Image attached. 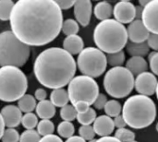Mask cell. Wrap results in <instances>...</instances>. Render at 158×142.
Masks as SVG:
<instances>
[{
    "label": "cell",
    "instance_id": "1",
    "mask_svg": "<svg viewBox=\"0 0 158 142\" xmlns=\"http://www.w3.org/2000/svg\"><path fill=\"white\" fill-rule=\"evenodd\" d=\"M62 25V10L55 0H19L10 17L11 31L28 46L50 43Z\"/></svg>",
    "mask_w": 158,
    "mask_h": 142
},
{
    "label": "cell",
    "instance_id": "2",
    "mask_svg": "<svg viewBox=\"0 0 158 142\" xmlns=\"http://www.w3.org/2000/svg\"><path fill=\"white\" fill-rule=\"evenodd\" d=\"M77 63L63 48L50 47L35 59L33 72L36 79L48 89H63L75 77Z\"/></svg>",
    "mask_w": 158,
    "mask_h": 142
},
{
    "label": "cell",
    "instance_id": "3",
    "mask_svg": "<svg viewBox=\"0 0 158 142\" xmlns=\"http://www.w3.org/2000/svg\"><path fill=\"white\" fill-rule=\"evenodd\" d=\"M122 116L130 128L134 129L146 128L156 120V103L148 96L141 94L131 96L123 104Z\"/></svg>",
    "mask_w": 158,
    "mask_h": 142
},
{
    "label": "cell",
    "instance_id": "4",
    "mask_svg": "<svg viewBox=\"0 0 158 142\" xmlns=\"http://www.w3.org/2000/svg\"><path fill=\"white\" fill-rule=\"evenodd\" d=\"M128 39L127 28L115 18L100 21L94 30V43L106 55L122 51Z\"/></svg>",
    "mask_w": 158,
    "mask_h": 142
},
{
    "label": "cell",
    "instance_id": "5",
    "mask_svg": "<svg viewBox=\"0 0 158 142\" xmlns=\"http://www.w3.org/2000/svg\"><path fill=\"white\" fill-rule=\"evenodd\" d=\"M30 46L19 41L11 30L0 33V67H22L30 57Z\"/></svg>",
    "mask_w": 158,
    "mask_h": 142
},
{
    "label": "cell",
    "instance_id": "6",
    "mask_svg": "<svg viewBox=\"0 0 158 142\" xmlns=\"http://www.w3.org/2000/svg\"><path fill=\"white\" fill-rule=\"evenodd\" d=\"M28 89L24 72L15 67H0V100L6 103L19 101Z\"/></svg>",
    "mask_w": 158,
    "mask_h": 142
},
{
    "label": "cell",
    "instance_id": "7",
    "mask_svg": "<svg viewBox=\"0 0 158 142\" xmlns=\"http://www.w3.org/2000/svg\"><path fill=\"white\" fill-rule=\"evenodd\" d=\"M134 82V76L125 67H111L105 74L103 85L109 96L123 99L131 94Z\"/></svg>",
    "mask_w": 158,
    "mask_h": 142
},
{
    "label": "cell",
    "instance_id": "8",
    "mask_svg": "<svg viewBox=\"0 0 158 142\" xmlns=\"http://www.w3.org/2000/svg\"><path fill=\"white\" fill-rule=\"evenodd\" d=\"M77 67L82 75L99 78L106 69V55L97 47H86L78 55Z\"/></svg>",
    "mask_w": 158,
    "mask_h": 142
},
{
    "label": "cell",
    "instance_id": "9",
    "mask_svg": "<svg viewBox=\"0 0 158 142\" xmlns=\"http://www.w3.org/2000/svg\"><path fill=\"white\" fill-rule=\"evenodd\" d=\"M69 102L74 104L78 102H85L94 104L99 96V86L94 79L80 75L74 77L68 86Z\"/></svg>",
    "mask_w": 158,
    "mask_h": 142
},
{
    "label": "cell",
    "instance_id": "10",
    "mask_svg": "<svg viewBox=\"0 0 158 142\" xmlns=\"http://www.w3.org/2000/svg\"><path fill=\"white\" fill-rule=\"evenodd\" d=\"M157 82L156 77L152 72L146 71L136 76L134 88L139 94L149 97L156 93Z\"/></svg>",
    "mask_w": 158,
    "mask_h": 142
},
{
    "label": "cell",
    "instance_id": "11",
    "mask_svg": "<svg viewBox=\"0 0 158 142\" xmlns=\"http://www.w3.org/2000/svg\"><path fill=\"white\" fill-rule=\"evenodd\" d=\"M113 16L121 24H130L136 18V6L130 1L118 2L113 7Z\"/></svg>",
    "mask_w": 158,
    "mask_h": 142
},
{
    "label": "cell",
    "instance_id": "12",
    "mask_svg": "<svg viewBox=\"0 0 158 142\" xmlns=\"http://www.w3.org/2000/svg\"><path fill=\"white\" fill-rule=\"evenodd\" d=\"M142 21L150 33L158 34V0H151L143 8Z\"/></svg>",
    "mask_w": 158,
    "mask_h": 142
},
{
    "label": "cell",
    "instance_id": "13",
    "mask_svg": "<svg viewBox=\"0 0 158 142\" xmlns=\"http://www.w3.org/2000/svg\"><path fill=\"white\" fill-rule=\"evenodd\" d=\"M74 16L76 21L82 27L89 25L93 13V4L90 0H77L75 1Z\"/></svg>",
    "mask_w": 158,
    "mask_h": 142
},
{
    "label": "cell",
    "instance_id": "14",
    "mask_svg": "<svg viewBox=\"0 0 158 142\" xmlns=\"http://www.w3.org/2000/svg\"><path fill=\"white\" fill-rule=\"evenodd\" d=\"M127 32L130 42L136 43L147 42L150 35V32L143 25L142 19H134L130 23L127 28Z\"/></svg>",
    "mask_w": 158,
    "mask_h": 142
},
{
    "label": "cell",
    "instance_id": "15",
    "mask_svg": "<svg viewBox=\"0 0 158 142\" xmlns=\"http://www.w3.org/2000/svg\"><path fill=\"white\" fill-rule=\"evenodd\" d=\"M0 114L4 119L5 126L8 128H15L21 123L22 115L18 106L13 104L6 105L2 108Z\"/></svg>",
    "mask_w": 158,
    "mask_h": 142
},
{
    "label": "cell",
    "instance_id": "16",
    "mask_svg": "<svg viewBox=\"0 0 158 142\" xmlns=\"http://www.w3.org/2000/svg\"><path fill=\"white\" fill-rule=\"evenodd\" d=\"M93 128L94 129L95 135H98L101 138L109 137L114 132V120L106 115L100 116L96 117L95 121L94 122Z\"/></svg>",
    "mask_w": 158,
    "mask_h": 142
},
{
    "label": "cell",
    "instance_id": "17",
    "mask_svg": "<svg viewBox=\"0 0 158 142\" xmlns=\"http://www.w3.org/2000/svg\"><path fill=\"white\" fill-rule=\"evenodd\" d=\"M63 49L71 55H79L84 49V42L78 34L67 36L63 41Z\"/></svg>",
    "mask_w": 158,
    "mask_h": 142
},
{
    "label": "cell",
    "instance_id": "18",
    "mask_svg": "<svg viewBox=\"0 0 158 142\" xmlns=\"http://www.w3.org/2000/svg\"><path fill=\"white\" fill-rule=\"evenodd\" d=\"M125 67L133 75L138 76L143 72H146L149 66L144 57L141 56H131L127 62Z\"/></svg>",
    "mask_w": 158,
    "mask_h": 142
},
{
    "label": "cell",
    "instance_id": "19",
    "mask_svg": "<svg viewBox=\"0 0 158 142\" xmlns=\"http://www.w3.org/2000/svg\"><path fill=\"white\" fill-rule=\"evenodd\" d=\"M35 110L37 116L42 120H50L56 115V106L48 100L39 102Z\"/></svg>",
    "mask_w": 158,
    "mask_h": 142
},
{
    "label": "cell",
    "instance_id": "20",
    "mask_svg": "<svg viewBox=\"0 0 158 142\" xmlns=\"http://www.w3.org/2000/svg\"><path fill=\"white\" fill-rule=\"evenodd\" d=\"M94 13L97 19L104 21L109 19L113 15V6L106 1H101L98 2L94 7Z\"/></svg>",
    "mask_w": 158,
    "mask_h": 142
},
{
    "label": "cell",
    "instance_id": "21",
    "mask_svg": "<svg viewBox=\"0 0 158 142\" xmlns=\"http://www.w3.org/2000/svg\"><path fill=\"white\" fill-rule=\"evenodd\" d=\"M126 49L129 55H131V56H141V57H144L145 55H149V51H150V47L147 42L136 43L129 41L126 44Z\"/></svg>",
    "mask_w": 158,
    "mask_h": 142
},
{
    "label": "cell",
    "instance_id": "22",
    "mask_svg": "<svg viewBox=\"0 0 158 142\" xmlns=\"http://www.w3.org/2000/svg\"><path fill=\"white\" fill-rule=\"evenodd\" d=\"M50 102L56 106V107H64L67 104H69V98L68 91L65 89H56L53 90L50 94Z\"/></svg>",
    "mask_w": 158,
    "mask_h": 142
},
{
    "label": "cell",
    "instance_id": "23",
    "mask_svg": "<svg viewBox=\"0 0 158 142\" xmlns=\"http://www.w3.org/2000/svg\"><path fill=\"white\" fill-rule=\"evenodd\" d=\"M36 100L34 96L31 94H25L18 101V107L21 112H24L26 114L32 113L34 109H36Z\"/></svg>",
    "mask_w": 158,
    "mask_h": 142
},
{
    "label": "cell",
    "instance_id": "24",
    "mask_svg": "<svg viewBox=\"0 0 158 142\" xmlns=\"http://www.w3.org/2000/svg\"><path fill=\"white\" fill-rule=\"evenodd\" d=\"M14 6L15 4L12 0H0V20H10Z\"/></svg>",
    "mask_w": 158,
    "mask_h": 142
},
{
    "label": "cell",
    "instance_id": "25",
    "mask_svg": "<svg viewBox=\"0 0 158 142\" xmlns=\"http://www.w3.org/2000/svg\"><path fill=\"white\" fill-rule=\"evenodd\" d=\"M104 110L106 112V115L112 118V117L120 116V113L122 112V107L119 102L116 100H110V101H107Z\"/></svg>",
    "mask_w": 158,
    "mask_h": 142
},
{
    "label": "cell",
    "instance_id": "26",
    "mask_svg": "<svg viewBox=\"0 0 158 142\" xmlns=\"http://www.w3.org/2000/svg\"><path fill=\"white\" fill-rule=\"evenodd\" d=\"M74 132H75V128L71 122L63 121L59 123L57 127V133L61 138L68 140L74 136Z\"/></svg>",
    "mask_w": 158,
    "mask_h": 142
},
{
    "label": "cell",
    "instance_id": "27",
    "mask_svg": "<svg viewBox=\"0 0 158 142\" xmlns=\"http://www.w3.org/2000/svg\"><path fill=\"white\" fill-rule=\"evenodd\" d=\"M62 32L67 35V36H71V35H77V33L80 30L79 23L72 18H68L63 21L62 25Z\"/></svg>",
    "mask_w": 158,
    "mask_h": 142
},
{
    "label": "cell",
    "instance_id": "28",
    "mask_svg": "<svg viewBox=\"0 0 158 142\" xmlns=\"http://www.w3.org/2000/svg\"><path fill=\"white\" fill-rule=\"evenodd\" d=\"M96 112L94 108H90L83 114L77 115V120L81 126H91L96 119Z\"/></svg>",
    "mask_w": 158,
    "mask_h": 142
},
{
    "label": "cell",
    "instance_id": "29",
    "mask_svg": "<svg viewBox=\"0 0 158 142\" xmlns=\"http://www.w3.org/2000/svg\"><path fill=\"white\" fill-rule=\"evenodd\" d=\"M125 53L123 51L114 53V54H108L106 55V60L107 65L111 66L112 67H122V65L125 63Z\"/></svg>",
    "mask_w": 158,
    "mask_h": 142
},
{
    "label": "cell",
    "instance_id": "30",
    "mask_svg": "<svg viewBox=\"0 0 158 142\" xmlns=\"http://www.w3.org/2000/svg\"><path fill=\"white\" fill-rule=\"evenodd\" d=\"M54 131L55 126L51 120H41L37 125V132L40 136H49L52 135Z\"/></svg>",
    "mask_w": 158,
    "mask_h": 142
},
{
    "label": "cell",
    "instance_id": "31",
    "mask_svg": "<svg viewBox=\"0 0 158 142\" xmlns=\"http://www.w3.org/2000/svg\"><path fill=\"white\" fill-rule=\"evenodd\" d=\"M21 124L27 130H33V128L38 125V116L33 113L25 114L22 116Z\"/></svg>",
    "mask_w": 158,
    "mask_h": 142
},
{
    "label": "cell",
    "instance_id": "32",
    "mask_svg": "<svg viewBox=\"0 0 158 142\" xmlns=\"http://www.w3.org/2000/svg\"><path fill=\"white\" fill-rule=\"evenodd\" d=\"M115 138L121 142H131L135 140V133L128 128H118L115 132Z\"/></svg>",
    "mask_w": 158,
    "mask_h": 142
},
{
    "label": "cell",
    "instance_id": "33",
    "mask_svg": "<svg viewBox=\"0 0 158 142\" xmlns=\"http://www.w3.org/2000/svg\"><path fill=\"white\" fill-rule=\"evenodd\" d=\"M77 115L78 113L72 104H67L60 110V116L64 121L71 122L77 118Z\"/></svg>",
    "mask_w": 158,
    "mask_h": 142
},
{
    "label": "cell",
    "instance_id": "34",
    "mask_svg": "<svg viewBox=\"0 0 158 142\" xmlns=\"http://www.w3.org/2000/svg\"><path fill=\"white\" fill-rule=\"evenodd\" d=\"M40 135L35 130H26L20 137L19 142H40Z\"/></svg>",
    "mask_w": 158,
    "mask_h": 142
},
{
    "label": "cell",
    "instance_id": "35",
    "mask_svg": "<svg viewBox=\"0 0 158 142\" xmlns=\"http://www.w3.org/2000/svg\"><path fill=\"white\" fill-rule=\"evenodd\" d=\"M19 134L15 128H7L4 131V134L1 138L2 142H19Z\"/></svg>",
    "mask_w": 158,
    "mask_h": 142
},
{
    "label": "cell",
    "instance_id": "36",
    "mask_svg": "<svg viewBox=\"0 0 158 142\" xmlns=\"http://www.w3.org/2000/svg\"><path fill=\"white\" fill-rule=\"evenodd\" d=\"M79 134L80 137L82 138L84 140H92L94 139L95 132L93 128V126H81L79 128Z\"/></svg>",
    "mask_w": 158,
    "mask_h": 142
},
{
    "label": "cell",
    "instance_id": "37",
    "mask_svg": "<svg viewBox=\"0 0 158 142\" xmlns=\"http://www.w3.org/2000/svg\"><path fill=\"white\" fill-rule=\"evenodd\" d=\"M148 61L151 72L155 76H158V52L154 51L150 55H148Z\"/></svg>",
    "mask_w": 158,
    "mask_h": 142
},
{
    "label": "cell",
    "instance_id": "38",
    "mask_svg": "<svg viewBox=\"0 0 158 142\" xmlns=\"http://www.w3.org/2000/svg\"><path fill=\"white\" fill-rule=\"evenodd\" d=\"M107 103V98H106V95L104 94V93H100L99 96L97 97V99L95 100L94 103V106L95 109L97 110H102L105 108L106 104Z\"/></svg>",
    "mask_w": 158,
    "mask_h": 142
},
{
    "label": "cell",
    "instance_id": "39",
    "mask_svg": "<svg viewBox=\"0 0 158 142\" xmlns=\"http://www.w3.org/2000/svg\"><path fill=\"white\" fill-rule=\"evenodd\" d=\"M147 43L150 47V49H153L155 52H158V34L150 33Z\"/></svg>",
    "mask_w": 158,
    "mask_h": 142
},
{
    "label": "cell",
    "instance_id": "40",
    "mask_svg": "<svg viewBox=\"0 0 158 142\" xmlns=\"http://www.w3.org/2000/svg\"><path fill=\"white\" fill-rule=\"evenodd\" d=\"M75 108V110L77 111L78 114H83L85 112H87L91 107H90V104L85 103V102H78L74 104H72Z\"/></svg>",
    "mask_w": 158,
    "mask_h": 142
},
{
    "label": "cell",
    "instance_id": "41",
    "mask_svg": "<svg viewBox=\"0 0 158 142\" xmlns=\"http://www.w3.org/2000/svg\"><path fill=\"white\" fill-rule=\"evenodd\" d=\"M55 1L61 10L69 9L70 7H73L75 5V1L73 0H55Z\"/></svg>",
    "mask_w": 158,
    "mask_h": 142
},
{
    "label": "cell",
    "instance_id": "42",
    "mask_svg": "<svg viewBox=\"0 0 158 142\" xmlns=\"http://www.w3.org/2000/svg\"><path fill=\"white\" fill-rule=\"evenodd\" d=\"M114 124H115V127L118 128H125V127L127 126V123L125 121V119L123 118V116L120 115V116H118L116 117H114Z\"/></svg>",
    "mask_w": 158,
    "mask_h": 142
},
{
    "label": "cell",
    "instance_id": "43",
    "mask_svg": "<svg viewBox=\"0 0 158 142\" xmlns=\"http://www.w3.org/2000/svg\"><path fill=\"white\" fill-rule=\"evenodd\" d=\"M46 96H47V92L44 89H38L34 92V98H35V100H37L39 102L44 101Z\"/></svg>",
    "mask_w": 158,
    "mask_h": 142
},
{
    "label": "cell",
    "instance_id": "44",
    "mask_svg": "<svg viewBox=\"0 0 158 142\" xmlns=\"http://www.w3.org/2000/svg\"><path fill=\"white\" fill-rule=\"evenodd\" d=\"M40 142H63V140L56 135H49V136H45V137H43Z\"/></svg>",
    "mask_w": 158,
    "mask_h": 142
},
{
    "label": "cell",
    "instance_id": "45",
    "mask_svg": "<svg viewBox=\"0 0 158 142\" xmlns=\"http://www.w3.org/2000/svg\"><path fill=\"white\" fill-rule=\"evenodd\" d=\"M96 142H121L120 140H118L117 138L115 137H103V138H100L99 140H96Z\"/></svg>",
    "mask_w": 158,
    "mask_h": 142
},
{
    "label": "cell",
    "instance_id": "46",
    "mask_svg": "<svg viewBox=\"0 0 158 142\" xmlns=\"http://www.w3.org/2000/svg\"><path fill=\"white\" fill-rule=\"evenodd\" d=\"M143 11V7H142L140 5L136 6V18H135V19H142Z\"/></svg>",
    "mask_w": 158,
    "mask_h": 142
},
{
    "label": "cell",
    "instance_id": "47",
    "mask_svg": "<svg viewBox=\"0 0 158 142\" xmlns=\"http://www.w3.org/2000/svg\"><path fill=\"white\" fill-rule=\"evenodd\" d=\"M66 142H86L82 138H81L80 136H73L69 139H68Z\"/></svg>",
    "mask_w": 158,
    "mask_h": 142
},
{
    "label": "cell",
    "instance_id": "48",
    "mask_svg": "<svg viewBox=\"0 0 158 142\" xmlns=\"http://www.w3.org/2000/svg\"><path fill=\"white\" fill-rule=\"evenodd\" d=\"M5 127L6 126H5V123H4V119H3V117H2V116L0 114V140H1V138H2V136L4 134Z\"/></svg>",
    "mask_w": 158,
    "mask_h": 142
},
{
    "label": "cell",
    "instance_id": "49",
    "mask_svg": "<svg viewBox=\"0 0 158 142\" xmlns=\"http://www.w3.org/2000/svg\"><path fill=\"white\" fill-rule=\"evenodd\" d=\"M150 1H151V0H140V2H139V3H140V6H141L142 7H143V8H144V7L149 4V2H150Z\"/></svg>",
    "mask_w": 158,
    "mask_h": 142
},
{
    "label": "cell",
    "instance_id": "50",
    "mask_svg": "<svg viewBox=\"0 0 158 142\" xmlns=\"http://www.w3.org/2000/svg\"><path fill=\"white\" fill-rule=\"evenodd\" d=\"M156 98L158 100V82H157V87H156Z\"/></svg>",
    "mask_w": 158,
    "mask_h": 142
},
{
    "label": "cell",
    "instance_id": "51",
    "mask_svg": "<svg viewBox=\"0 0 158 142\" xmlns=\"http://www.w3.org/2000/svg\"><path fill=\"white\" fill-rule=\"evenodd\" d=\"M156 131L158 132V122L156 123Z\"/></svg>",
    "mask_w": 158,
    "mask_h": 142
},
{
    "label": "cell",
    "instance_id": "52",
    "mask_svg": "<svg viewBox=\"0 0 158 142\" xmlns=\"http://www.w3.org/2000/svg\"><path fill=\"white\" fill-rule=\"evenodd\" d=\"M89 142H96V140H94H94H90V141H89Z\"/></svg>",
    "mask_w": 158,
    "mask_h": 142
},
{
    "label": "cell",
    "instance_id": "53",
    "mask_svg": "<svg viewBox=\"0 0 158 142\" xmlns=\"http://www.w3.org/2000/svg\"><path fill=\"white\" fill-rule=\"evenodd\" d=\"M131 142H138V141H136V140H133V141H131Z\"/></svg>",
    "mask_w": 158,
    "mask_h": 142
}]
</instances>
